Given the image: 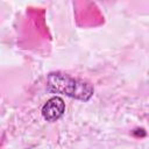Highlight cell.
<instances>
[{"instance_id": "1", "label": "cell", "mask_w": 149, "mask_h": 149, "mask_svg": "<svg viewBox=\"0 0 149 149\" xmlns=\"http://www.w3.org/2000/svg\"><path fill=\"white\" fill-rule=\"evenodd\" d=\"M47 90L81 101H88L94 93V87L91 83L63 72H50L48 74Z\"/></svg>"}, {"instance_id": "2", "label": "cell", "mask_w": 149, "mask_h": 149, "mask_svg": "<svg viewBox=\"0 0 149 149\" xmlns=\"http://www.w3.org/2000/svg\"><path fill=\"white\" fill-rule=\"evenodd\" d=\"M64 112L65 102L61 97L57 95L50 98L42 107V116L49 122H55L58 119H61Z\"/></svg>"}]
</instances>
